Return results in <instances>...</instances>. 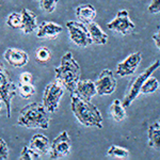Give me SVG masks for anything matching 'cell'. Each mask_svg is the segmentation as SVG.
Segmentation results:
<instances>
[{
	"label": "cell",
	"instance_id": "1",
	"mask_svg": "<svg viewBox=\"0 0 160 160\" xmlns=\"http://www.w3.org/2000/svg\"><path fill=\"white\" fill-rule=\"evenodd\" d=\"M71 109L77 121L86 127L102 128V115L91 100H86L78 95L71 94Z\"/></svg>",
	"mask_w": 160,
	"mask_h": 160
},
{
	"label": "cell",
	"instance_id": "2",
	"mask_svg": "<svg viewBox=\"0 0 160 160\" xmlns=\"http://www.w3.org/2000/svg\"><path fill=\"white\" fill-rule=\"evenodd\" d=\"M55 73L57 81L72 94L80 80L81 68L71 51L62 56L61 63L55 68Z\"/></svg>",
	"mask_w": 160,
	"mask_h": 160
},
{
	"label": "cell",
	"instance_id": "3",
	"mask_svg": "<svg viewBox=\"0 0 160 160\" xmlns=\"http://www.w3.org/2000/svg\"><path fill=\"white\" fill-rule=\"evenodd\" d=\"M48 111L43 104L38 102H31L22 108L17 118V124L26 128H41L47 129L49 127Z\"/></svg>",
	"mask_w": 160,
	"mask_h": 160
},
{
	"label": "cell",
	"instance_id": "4",
	"mask_svg": "<svg viewBox=\"0 0 160 160\" xmlns=\"http://www.w3.org/2000/svg\"><path fill=\"white\" fill-rule=\"evenodd\" d=\"M18 87L13 82L9 72L0 63V99L3 102L7 108V118H11L12 99L16 96Z\"/></svg>",
	"mask_w": 160,
	"mask_h": 160
},
{
	"label": "cell",
	"instance_id": "5",
	"mask_svg": "<svg viewBox=\"0 0 160 160\" xmlns=\"http://www.w3.org/2000/svg\"><path fill=\"white\" fill-rule=\"evenodd\" d=\"M159 66H160V61L156 60L154 63H152L145 71H143L138 77H136V78L132 80V82L130 83L129 89H128V91L126 93L125 97H124V99L122 102L124 107L125 108L129 107V106L132 104L133 100H135L137 97H138V95L141 93V88L143 86L144 82H145V80L148 79L149 76H152V74H153Z\"/></svg>",
	"mask_w": 160,
	"mask_h": 160
},
{
	"label": "cell",
	"instance_id": "6",
	"mask_svg": "<svg viewBox=\"0 0 160 160\" xmlns=\"http://www.w3.org/2000/svg\"><path fill=\"white\" fill-rule=\"evenodd\" d=\"M64 88L58 81L50 82L45 87L43 92L42 104L49 113H55L60 104V99L63 96Z\"/></svg>",
	"mask_w": 160,
	"mask_h": 160
},
{
	"label": "cell",
	"instance_id": "7",
	"mask_svg": "<svg viewBox=\"0 0 160 160\" xmlns=\"http://www.w3.org/2000/svg\"><path fill=\"white\" fill-rule=\"evenodd\" d=\"M66 28H68L72 42L75 43L79 47H87V46L91 45L93 43L87 25L82 24L80 22L69 20V22H66Z\"/></svg>",
	"mask_w": 160,
	"mask_h": 160
},
{
	"label": "cell",
	"instance_id": "8",
	"mask_svg": "<svg viewBox=\"0 0 160 160\" xmlns=\"http://www.w3.org/2000/svg\"><path fill=\"white\" fill-rule=\"evenodd\" d=\"M108 29L121 33L122 35H128L135 31L136 25L129 17V13L127 10H121L118 12L117 16L110 22L107 24Z\"/></svg>",
	"mask_w": 160,
	"mask_h": 160
},
{
	"label": "cell",
	"instance_id": "9",
	"mask_svg": "<svg viewBox=\"0 0 160 160\" xmlns=\"http://www.w3.org/2000/svg\"><path fill=\"white\" fill-rule=\"evenodd\" d=\"M72 141L68 131H62L51 141V146L49 151V157L51 159L64 158L71 153Z\"/></svg>",
	"mask_w": 160,
	"mask_h": 160
},
{
	"label": "cell",
	"instance_id": "10",
	"mask_svg": "<svg viewBox=\"0 0 160 160\" xmlns=\"http://www.w3.org/2000/svg\"><path fill=\"white\" fill-rule=\"evenodd\" d=\"M97 94L99 96L111 95L117 89V79L113 72L109 68H106L100 73L98 78L95 81Z\"/></svg>",
	"mask_w": 160,
	"mask_h": 160
},
{
	"label": "cell",
	"instance_id": "11",
	"mask_svg": "<svg viewBox=\"0 0 160 160\" xmlns=\"http://www.w3.org/2000/svg\"><path fill=\"white\" fill-rule=\"evenodd\" d=\"M142 61V55L140 51L130 53L126 59L117 65V75L120 77L130 76L136 73Z\"/></svg>",
	"mask_w": 160,
	"mask_h": 160
},
{
	"label": "cell",
	"instance_id": "12",
	"mask_svg": "<svg viewBox=\"0 0 160 160\" xmlns=\"http://www.w3.org/2000/svg\"><path fill=\"white\" fill-rule=\"evenodd\" d=\"M3 58L13 68H22L29 62L28 53L18 48H8L3 53Z\"/></svg>",
	"mask_w": 160,
	"mask_h": 160
},
{
	"label": "cell",
	"instance_id": "13",
	"mask_svg": "<svg viewBox=\"0 0 160 160\" xmlns=\"http://www.w3.org/2000/svg\"><path fill=\"white\" fill-rule=\"evenodd\" d=\"M62 31H63V28H62L61 25H58L53 22L44 20L38 25L37 37L38 38H50V40H53L60 34Z\"/></svg>",
	"mask_w": 160,
	"mask_h": 160
},
{
	"label": "cell",
	"instance_id": "14",
	"mask_svg": "<svg viewBox=\"0 0 160 160\" xmlns=\"http://www.w3.org/2000/svg\"><path fill=\"white\" fill-rule=\"evenodd\" d=\"M73 93L86 100H91L97 94L95 82L89 79H80Z\"/></svg>",
	"mask_w": 160,
	"mask_h": 160
},
{
	"label": "cell",
	"instance_id": "15",
	"mask_svg": "<svg viewBox=\"0 0 160 160\" xmlns=\"http://www.w3.org/2000/svg\"><path fill=\"white\" fill-rule=\"evenodd\" d=\"M29 146L40 155H47L50 151L51 141L43 133H35L31 138Z\"/></svg>",
	"mask_w": 160,
	"mask_h": 160
},
{
	"label": "cell",
	"instance_id": "16",
	"mask_svg": "<svg viewBox=\"0 0 160 160\" xmlns=\"http://www.w3.org/2000/svg\"><path fill=\"white\" fill-rule=\"evenodd\" d=\"M75 14H76L77 19H78L80 22H82V24H84V25H88L94 22L95 18H96L97 12H96V9H95L92 4L84 3L76 8Z\"/></svg>",
	"mask_w": 160,
	"mask_h": 160
},
{
	"label": "cell",
	"instance_id": "17",
	"mask_svg": "<svg viewBox=\"0 0 160 160\" xmlns=\"http://www.w3.org/2000/svg\"><path fill=\"white\" fill-rule=\"evenodd\" d=\"M22 30L24 31L25 34H30V33L34 32L38 29V19L35 13H33L30 10L24 9L22 10Z\"/></svg>",
	"mask_w": 160,
	"mask_h": 160
},
{
	"label": "cell",
	"instance_id": "18",
	"mask_svg": "<svg viewBox=\"0 0 160 160\" xmlns=\"http://www.w3.org/2000/svg\"><path fill=\"white\" fill-rule=\"evenodd\" d=\"M87 27L90 32V35H91L93 43L97 44V45H106V44H107L108 42L107 33L104 32V31L102 30V28H100L96 22H93L91 24H88Z\"/></svg>",
	"mask_w": 160,
	"mask_h": 160
},
{
	"label": "cell",
	"instance_id": "19",
	"mask_svg": "<svg viewBox=\"0 0 160 160\" xmlns=\"http://www.w3.org/2000/svg\"><path fill=\"white\" fill-rule=\"evenodd\" d=\"M148 138L149 148L160 151V123L155 122L149 125L148 129Z\"/></svg>",
	"mask_w": 160,
	"mask_h": 160
},
{
	"label": "cell",
	"instance_id": "20",
	"mask_svg": "<svg viewBox=\"0 0 160 160\" xmlns=\"http://www.w3.org/2000/svg\"><path fill=\"white\" fill-rule=\"evenodd\" d=\"M110 115L115 122L120 123L126 118V109L120 99H114L110 107Z\"/></svg>",
	"mask_w": 160,
	"mask_h": 160
},
{
	"label": "cell",
	"instance_id": "21",
	"mask_svg": "<svg viewBox=\"0 0 160 160\" xmlns=\"http://www.w3.org/2000/svg\"><path fill=\"white\" fill-rule=\"evenodd\" d=\"M107 156L111 157L114 159H128L130 156V153L127 148H123V146L118 145H111L107 152Z\"/></svg>",
	"mask_w": 160,
	"mask_h": 160
},
{
	"label": "cell",
	"instance_id": "22",
	"mask_svg": "<svg viewBox=\"0 0 160 160\" xmlns=\"http://www.w3.org/2000/svg\"><path fill=\"white\" fill-rule=\"evenodd\" d=\"M7 25L12 29H22V12H12L7 17Z\"/></svg>",
	"mask_w": 160,
	"mask_h": 160
},
{
	"label": "cell",
	"instance_id": "23",
	"mask_svg": "<svg viewBox=\"0 0 160 160\" xmlns=\"http://www.w3.org/2000/svg\"><path fill=\"white\" fill-rule=\"evenodd\" d=\"M159 81L155 77L149 76L148 79L145 80V82L143 83V86L141 88V93L143 94H152V93L156 92L157 89L159 88Z\"/></svg>",
	"mask_w": 160,
	"mask_h": 160
},
{
	"label": "cell",
	"instance_id": "24",
	"mask_svg": "<svg viewBox=\"0 0 160 160\" xmlns=\"http://www.w3.org/2000/svg\"><path fill=\"white\" fill-rule=\"evenodd\" d=\"M18 92L22 98L28 99L35 94V88L32 83H19Z\"/></svg>",
	"mask_w": 160,
	"mask_h": 160
},
{
	"label": "cell",
	"instance_id": "25",
	"mask_svg": "<svg viewBox=\"0 0 160 160\" xmlns=\"http://www.w3.org/2000/svg\"><path fill=\"white\" fill-rule=\"evenodd\" d=\"M41 158V155L33 151L29 145H25L20 152V160H38Z\"/></svg>",
	"mask_w": 160,
	"mask_h": 160
},
{
	"label": "cell",
	"instance_id": "26",
	"mask_svg": "<svg viewBox=\"0 0 160 160\" xmlns=\"http://www.w3.org/2000/svg\"><path fill=\"white\" fill-rule=\"evenodd\" d=\"M51 51L47 47H40L35 51V60L40 63H46L50 60Z\"/></svg>",
	"mask_w": 160,
	"mask_h": 160
},
{
	"label": "cell",
	"instance_id": "27",
	"mask_svg": "<svg viewBox=\"0 0 160 160\" xmlns=\"http://www.w3.org/2000/svg\"><path fill=\"white\" fill-rule=\"evenodd\" d=\"M59 0H40V8L46 13H52L56 10Z\"/></svg>",
	"mask_w": 160,
	"mask_h": 160
},
{
	"label": "cell",
	"instance_id": "28",
	"mask_svg": "<svg viewBox=\"0 0 160 160\" xmlns=\"http://www.w3.org/2000/svg\"><path fill=\"white\" fill-rule=\"evenodd\" d=\"M9 158V148L7 142L0 138V160H7Z\"/></svg>",
	"mask_w": 160,
	"mask_h": 160
},
{
	"label": "cell",
	"instance_id": "29",
	"mask_svg": "<svg viewBox=\"0 0 160 160\" xmlns=\"http://www.w3.org/2000/svg\"><path fill=\"white\" fill-rule=\"evenodd\" d=\"M148 12L151 14H157L160 13V0H152L148 8Z\"/></svg>",
	"mask_w": 160,
	"mask_h": 160
},
{
	"label": "cell",
	"instance_id": "30",
	"mask_svg": "<svg viewBox=\"0 0 160 160\" xmlns=\"http://www.w3.org/2000/svg\"><path fill=\"white\" fill-rule=\"evenodd\" d=\"M33 76L29 72H24L19 76V83H32Z\"/></svg>",
	"mask_w": 160,
	"mask_h": 160
},
{
	"label": "cell",
	"instance_id": "31",
	"mask_svg": "<svg viewBox=\"0 0 160 160\" xmlns=\"http://www.w3.org/2000/svg\"><path fill=\"white\" fill-rule=\"evenodd\" d=\"M152 38H153V41L155 42V44H156V47L160 50V28L156 33H154Z\"/></svg>",
	"mask_w": 160,
	"mask_h": 160
},
{
	"label": "cell",
	"instance_id": "32",
	"mask_svg": "<svg viewBox=\"0 0 160 160\" xmlns=\"http://www.w3.org/2000/svg\"><path fill=\"white\" fill-rule=\"evenodd\" d=\"M2 102H2V100H1V99H0V111H1V107H2Z\"/></svg>",
	"mask_w": 160,
	"mask_h": 160
},
{
	"label": "cell",
	"instance_id": "33",
	"mask_svg": "<svg viewBox=\"0 0 160 160\" xmlns=\"http://www.w3.org/2000/svg\"><path fill=\"white\" fill-rule=\"evenodd\" d=\"M158 122H159V123H160V118H159V121H158Z\"/></svg>",
	"mask_w": 160,
	"mask_h": 160
}]
</instances>
